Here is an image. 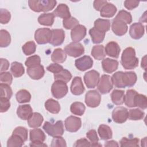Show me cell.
<instances>
[{"label": "cell", "instance_id": "cell-43", "mask_svg": "<svg viewBox=\"0 0 147 147\" xmlns=\"http://www.w3.org/2000/svg\"><path fill=\"white\" fill-rule=\"evenodd\" d=\"M134 103L136 106H137L141 109L144 110L147 107V99L144 95L137 93L135 96Z\"/></svg>", "mask_w": 147, "mask_h": 147}, {"label": "cell", "instance_id": "cell-37", "mask_svg": "<svg viewBox=\"0 0 147 147\" xmlns=\"http://www.w3.org/2000/svg\"><path fill=\"white\" fill-rule=\"evenodd\" d=\"M137 94V92L133 89L127 90L126 95H125L124 102L125 105L129 107H136L134 103L135 96Z\"/></svg>", "mask_w": 147, "mask_h": 147}, {"label": "cell", "instance_id": "cell-5", "mask_svg": "<svg viewBox=\"0 0 147 147\" xmlns=\"http://www.w3.org/2000/svg\"><path fill=\"white\" fill-rule=\"evenodd\" d=\"M113 87V83L111 77L108 75H103L97 85L98 91L102 94H106L109 93Z\"/></svg>", "mask_w": 147, "mask_h": 147}, {"label": "cell", "instance_id": "cell-14", "mask_svg": "<svg viewBox=\"0 0 147 147\" xmlns=\"http://www.w3.org/2000/svg\"><path fill=\"white\" fill-rule=\"evenodd\" d=\"M111 29L115 34L122 36L126 34L127 31V25L123 21L114 18L111 24Z\"/></svg>", "mask_w": 147, "mask_h": 147}, {"label": "cell", "instance_id": "cell-32", "mask_svg": "<svg viewBox=\"0 0 147 147\" xmlns=\"http://www.w3.org/2000/svg\"><path fill=\"white\" fill-rule=\"evenodd\" d=\"M111 99L113 103L116 105H121L124 103V91L114 90L111 94Z\"/></svg>", "mask_w": 147, "mask_h": 147}, {"label": "cell", "instance_id": "cell-28", "mask_svg": "<svg viewBox=\"0 0 147 147\" xmlns=\"http://www.w3.org/2000/svg\"><path fill=\"white\" fill-rule=\"evenodd\" d=\"M89 34L91 36L92 42L94 44H99L102 42L103 41L105 36V33L100 31L95 27L90 29Z\"/></svg>", "mask_w": 147, "mask_h": 147}, {"label": "cell", "instance_id": "cell-19", "mask_svg": "<svg viewBox=\"0 0 147 147\" xmlns=\"http://www.w3.org/2000/svg\"><path fill=\"white\" fill-rule=\"evenodd\" d=\"M85 90V88L82 83L80 77H75L71 85V92L75 95H80L82 94Z\"/></svg>", "mask_w": 147, "mask_h": 147}, {"label": "cell", "instance_id": "cell-9", "mask_svg": "<svg viewBox=\"0 0 147 147\" xmlns=\"http://www.w3.org/2000/svg\"><path fill=\"white\" fill-rule=\"evenodd\" d=\"M99 73L95 70L87 72L84 75V82L88 88H95L99 80Z\"/></svg>", "mask_w": 147, "mask_h": 147}, {"label": "cell", "instance_id": "cell-24", "mask_svg": "<svg viewBox=\"0 0 147 147\" xmlns=\"http://www.w3.org/2000/svg\"><path fill=\"white\" fill-rule=\"evenodd\" d=\"M117 10V9L114 5L107 2L100 11V15L102 17L110 18L115 15Z\"/></svg>", "mask_w": 147, "mask_h": 147}, {"label": "cell", "instance_id": "cell-15", "mask_svg": "<svg viewBox=\"0 0 147 147\" xmlns=\"http://www.w3.org/2000/svg\"><path fill=\"white\" fill-rule=\"evenodd\" d=\"M86 35V28L83 25H78L74 28L71 32V39L74 42H79Z\"/></svg>", "mask_w": 147, "mask_h": 147}, {"label": "cell", "instance_id": "cell-40", "mask_svg": "<svg viewBox=\"0 0 147 147\" xmlns=\"http://www.w3.org/2000/svg\"><path fill=\"white\" fill-rule=\"evenodd\" d=\"M24 140L18 135L12 134L7 141V147L22 146L24 143Z\"/></svg>", "mask_w": 147, "mask_h": 147}, {"label": "cell", "instance_id": "cell-33", "mask_svg": "<svg viewBox=\"0 0 147 147\" xmlns=\"http://www.w3.org/2000/svg\"><path fill=\"white\" fill-rule=\"evenodd\" d=\"M91 55L98 60H103L106 56L105 48L102 45H96L92 47L91 49Z\"/></svg>", "mask_w": 147, "mask_h": 147}, {"label": "cell", "instance_id": "cell-2", "mask_svg": "<svg viewBox=\"0 0 147 147\" xmlns=\"http://www.w3.org/2000/svg\"><path fill=\"white\" fill-rule=\"evenodd\" d=\"M55 0H29L28 5L30 9L35 12H47L52 10L56 5Z\"/></svg>", "mask_w": 147, "mask_h": 147}, {"label": "cell", "instance_id": "cell-20", "mask_svg": "<svg viewBox=\"0 0 147 147\" xmlns=\"http://www.w3.org/2000/svg\"><path fill=\"white\" fill-rule=\"evenodd\" d=\"M105 51L106 54L109 56L117 59L119 57L121 48L116 42L110 41L106 45Z\"/></svg>", "mask_w": 147, "mask_h": 147}, {"label": "cell", "instance_id": "cell-47", "mask_svg": "<svg viewBox=\"0 0 147 147\" xmlns=\"http://www.w3.org/2000/svg\"><path fill=\"white\" fill-rule=\"evenodd\" d=\"M22 49L25 55H30L34 53L36 49V45L33 41L26 42L22 47Z\"/></svg>", "mask_w": 147, "mask_h": 147}, {"label": "cell", "instance_id": "cell-46", "mask_svg": "<svg viewBox=\"0 0 147 147\" xmlns=\"http://www.w3.org/2000/svg\"><path fill=\"white\" fill-rule=\"evenodd\" d=\"M120 146H139V139L137 138H127L126 137H123L119 141Z\"/></svg>", "mask_w": 147, "mask_h": 147}, {"label": "cell", "instance_id": "cell-11", "mask_svg": "<svg viewBox=\"0 0 147 147\" xmlns=\"http://www.w3.org/2000/svg\"><path fill=\"white\" fill-rule=\"evenodd\" d=\"M82 126L81 119L75 116H69L65 120V127L69 132H76Z\"/></svg>", "mask_w": 147, "mask_h": 147}, {"label": "cell", "instance_id": "cell-62", "mask_svg": "<svg viewBox=\"0 0 147 147\" xmlns=\"http://www.w3.org/2000/svg\"><path fill=\"white\" fill-rule=\"evenodd\" d=\"M105 146H106V147H110V146L114 147L115 146H115H119V145L117 143V142H116L115 141L111 140V141L106 142L105 144Z\"/></svg>", "mask_w": 147, "mask_h": 147}, {"label": "cell", "instance_id": "cell-1", "mask_svg": "<svg viewBox=\"0 0 147 147\" xmlns=\"http://www.w3.org/2000/svg\"><path fill=\"white\" fill-rule=\"evenodd\" d=\"M121 63L125 69H133L138 66V59L133 48L127 47L124 49L122 53Z\"/></svg>", "mask_w": 147, "mask_h": 147}, {"label": "cell", "instance_id": "cell-39", "mask_svg": "<svg viewBox=\"0 0 147 147\" xmlns=\"http://www.w3.org/2000/svg\"><path fill=\"white\" fill-rule=\"evenodd\" d=\"M86 110L84 104L80 102H75L72 103L70 107L71 112L76 115L82 116Z\"/></svg>", "mask_w": 147, "mask_h": 147}, {"label": "cell", "instance_id": "cell-17", "mask_svg": "<svg viewBox=\"0 0 147 147\" xmlns=\"http://www.w3.org/2000/svg\"><path fill=\"white\" fill-rule=\"evenodd\" d=\"M144 26L140 22L133 23L130 27L129 34L134 40L141 38L144 34Z\"/></svg>", "mask_w": 147, "mask_h": 147}, {"label": "cell", "instance_id": "cell-49", "mask_svg": "<svg viewBox=\"0 0 147 147\" xmlns=\"http://www.w3.org/2000/svg\"><path fill=\"white\" fill-rule=\"evenodd\" d=\"M63 25L66 29H72L79 25V21L71 16L69 18L63 20Z\"/></svg>", "mask_w": 147, "mask_h": 147}, {"label": "cell", "instance_id": "cell-34", "mask_svg": "<svg viewBox=\"0 0 147 147\" xmlns=\"http://www.w3.org/2000/svg\"><path fill=\"white\" fill-rule=\"evenodd\" d=\"M10 71L14 77L19 78L23 75L25 72V69L21 63L14 61L11 64Z\"/></svg>", "mask_w": 147, "mask_h": 147}, {"label": "cell", "instance_id": "cell-6", "mask_svg": "<svg viewBox=\"0 0 147 147\" xmlns=\"http://www.w3.org/2000/svg\"><path fill=\"white\" fill-rule=\"evenodd\" d=\"M64 51L69 56L78 57L84 53L83 45L79 42H71L64 48Z\"/></svg>", "mask_w": 147, "mask_h": 147}, {"label": "cell", "instance_id": "cell-58", "mask_svg": "<svg viewBox=\"0 0 147 147\" xmlns=\"http://www.w3.org/2000/svg\"><path fill=\"white\" fill-rule=\"evenodd\" d=\"M75 147H82V146H91L90 142L86 138H80L73 145Z\"/></svg>", "mask_w": 147, "mask_h": 147}, {"label": "cell", "instance_id": "cell-51", "mask_svg": "<svg viewBox=\"0 0 147 147\" xmlns=\"http://www.w3.org/2000/svg\"><path fill=\"white\" fill-rule=\"evenodd\" d=\"M11 18L10 13L5 9H0V22L2 24H7Z\"/></svg>", "mask_w": 147, "mask_h": 147}, {"label": "cell", "instance_id": "cell-60", "mask_svg": "<svg viewBox=\"0 0 147 147\" xmlns=\"http://www.w3.org/2000/svg\"><path fill=\"white\" fill-rule=\"evenodd\" d=\"M1 72H5V71L7 70L9 67V62L6 59L1 58Z\"/></svg>", "mask_w": 147, "mask_h": 147}, {"label": "cell", "instance_id": "cell-54", "mask_svg": "<svg viewBox=\"0 0 147 147\" xmlns=\"http://www.w3.org/2000/svg\"><path fill=\"white\" fill-rule=\"evenodd\" d=\"M52 147H64L67 146L65 140L61 136H55L52 140Z\"/></svg>", "mask_w": 147, "mask_h": 147}, {"label": "cell", "instance_id": "cell-12", "mask_svg": "<svg viewBox=\"0 0 147 147\" xmlns=\"http://www.w3.org/2000/svg\"><path fill=\"white\" fill-rule=\"evenodd\" d=\"M137 79V75L134 72H122L121 83L123 88H125L126 87H130L133 86L136 84Z\"/></svg>", "mask_w": 147, "mask_h": 147}, {"label": "cell", "instance_id": "cell-25", "mask_svg": "<svg viewBox=\"0 0 147 147\" xmlns=\"http://www.w3.org/2000/svg\"><path fill=\"white\" fill-rule=\"evenodd\" d=\"M44 121L42 115L38 113H33L30 118L28 119V124L32 128L40 127Z\"/></svg>", "mask_w": 147, "mask_h": 147}, {"label": "cell", "instance_id": "cell-23", "mask_svg": "<svg viewBox=\"0 0 147 147\" xmlns=\"http://www.w3.org/2000/svg\"><path fill=\"white\" fill-rule=\"evenodd\" d=\"M33 114V109L29 105H20L17 110L18 117L22 120H28Z\"/></svg>", "mask_w": 147, "mask_h": 147}, {"label": "cell", "instance_id": "cell-48", "mask_svg": "<svg viewBox=\"0 0 147 147\" xmlns=\"http://www.w3.org/2000/svg\"><path fill=\"white\" fill-rule=\"evenodd\" d=\"M0 89H1V98H5L9 99L11 98L13 95V92L9 85L3 84V83H1Z\"/></svg>", "mask_w": 147, "mask_h": 147}, {"label": "cell", "instance_id": "cell-57", "mask_svg": "<svg viewBox=\"0 0 147 147\" xmlns=\"http://www.w3.org/2000/svg\"><path fill=\"white\" fill-rule=\"evenodd\" d=\"M140 3V2L138 1H131L126 0L124 1V6L128 10H133L134 8L137 7Z\"/></svg>", "mask_w": 147, "mask_h": 147}, {"label": "cell", "instance_id": "cell-13", "mask_svg": "<svg viewBox=\"0 0 147 147\" xmlns=\"http://www.w3.org/2000/svg\"><path fill=\"white\" fill-rule=\"evenodd\" d=\"M75 64L78 69L81 71H86L90 69L93 65V60L89 56H83V57L76 59Z\"/></svg>", "mask_w": 147, "mask_h": 147}, {"label": "cell", "instance_id": "cell-61", "mask_svg": "<svg viewBox=\"0 0 147 147\" xmlns=\"http://www.w3.org/2000/svg\"><path fill=\"white\" fill-rule=\"evenodd\" d=\"M30 146H47L46 144H44L43 142H31L29 144Z\"/></svg>", "mask_w": 147, "mask_h": 147}, {"label": "cell", "instance_id": "cell-10", "mask_svg": "<svg viewBox=\"0 0 147 147\" xmlns=\"http://www.w3.org/2000/svg\"><path fill=\"white\" fill-rule=\"evenodd\" d=\"M112 118L117 123H122L126 121L128 118V110L122 106L115 107L112 112Z\"/></svg>", "mask_w": 147, "mask_h": 147}, {"label": "cell", "instance_id": "cell-44", "mask_svg": "<svg viewBox=\"0 0 147 147\" xmlns=\"http://www.w3.org/2000/svg\"><path fill=\"white\" fill-rule=\"evenodd\" d=\"M86 136L91 143V146H102V145L98 144L99 138L95 130H90L88 131L87 132Z\"/></svg>", "mask_w": 147, "mask_h": 147}, {"label": "cell", "instance_id": "cell-7", "mask_svg": "<svg viewBox=\"0 0 147 147\" xmlns=\"http://www.w3.org/2000/svg\"><path fill=\"white\" fill-rule=\"evenodd\" d=\"M52 36V30L49 28H40L36 30L34 39L38 44H45L49 42Z\"/></svg>", "mask_w": 147, "mask_h": 147}, {"label": "cell", "instance_id": "cell-50", "mask_svg": "<svg viewBox=\"0 0 147 147\" xmlns=\"http://www.w3.org/2000/svg\"><path fill=\"white\" fill-rule=\"evenodd\" d=\"M41 59L38 55H33L29 57L25 62V64L27 67H31L40 64Z\"/></svg>", "mask_w": 147, "mask_h": 147}, {"label": "cell", "instance_id": "cell-22", "mask_svg": "<svg viewBox=\"0 0 147 147\" xmlns=\"http://www.w3.org/2000/svg\"><path fill=\"white\" fill-rule=\"evenodd\" d=\"M53 14L55 17H58L63 20L67 19L71 17L69 7L66 4L60 3L54 10Z\"/></svg>", "mask_w": 147, "mask_h": 147}, {"label": "cell", "instance_id": "cell-38", "mask_svg": "<svg viewBox=\"0 0 147 147\" xmlns=\"http://www.w3.org/2000/svg\"><path fill=\"white\" fill-rule=\"evenodd\" d=\"M16 98L17 102L20 103H24L29 102L31 99V95L30 92L25 90H19L16 94Z\"/></svg>", "mask_w": 147, "mask_h": 147}, {"label": "cell", "instance_id": "cell-30", "mask_svg": "<svg viewBox=\"0 0 147 147\" xmlns=\"http://www.w3.org/2000/svg\"><path fill=\"white\" fill-rule=\"evenodd\" d=\"M66 59V53L61 48H57L55 49L51 55V60L55 63H64Z\"/></svg>", "mask_w": 147, "mask_h": 147}, {"label": "cell", "instance_id": "cell-31", "mask_svg": "<svg viewBox=\"0 0 147 147\" xmlns=\"http://www.w3.org/2000/svg\"><path fill=\"white\" fill-rule=\"evenodd\" d=\"M45 107L48 111L52 114H57L60 111L59 103L52 98L48 99L45 102Z\"/></svg>", "mask_w": 147, "mask_h": 147}, {"label": "cell", "instance_id": "cell-26", "mask_svg": "<svg viewBox=\"0 0 147 147\" xmlns=\"http://www.w3.org/2000/svg\"><path fill=\"white\" fill-rule=\"evenodd\" d=\"M29 139L31 142H44L46 136L40 129H33L30 130Z\"/></svg>", "mask_w": 147, "mask_h": 147}, {"label": "cell", "instance_id": "cell-4", "mask_svg": "<svg viewBox=\"0 0 147 147\" xmlns=\"http://www.w3.org/2000/svg\"><path fill=\"white\" fill-rule=\"evenodd\" d=\"M68 91L67 84L63 82L56 80L52 84L51 92L52 95L56 99H61L66 95Z\"/></svg>", "mask_w": 147, "mask_h": 147}, {"label": "cell", "instance_id": "cell-53", "mask_svg": "<svg viewBox=\"0 0 147 147\" xmlns=\"http://www.w3.org/2000/svg\"><path fill=\"white\" fill-rule=\"evenodd\" d=\"M1 83L10 85L13 81V77L9 72H2L0 74Z\"/></svg>", "mask_w": 147, "mask_h": 147}, {"label": "cell", "instance_id": "cell-45", "mask_svg": "<svg viewBox=\"0 0 147 147\" xmlns=\"http://www.w3.org/2000/svg\"><path fill=\"white\" fill-rule=\"evenodd\" d=\"M115 18L121 20L126 24H130L132 22V17L131 14L124 10H120L115 16Z\"/></svg>", "mask_w": 147, "mask_h": 147}, {"label": "cell", "instance_id": "cell-56", "mask_svg": "<svg viewBox=\"0 0 147 147\" xmlns=\"http://www.w3.org/2000/svg\"><path fill=\"white\" fill-rule=\"evenodd\" d=\"M63 69H64L63 67L61 65L58 64L57 63L51 64L47 67V69L48 71L52 72L53 74H56L61 71Z\"/></svg>", "mask_w": 147, "mask_h": 147}, {"label": "cell", "instance_id": "cell-35", "mask_svg": "<svg viewBox=\"0 0 147 147\" xmlns=\"http://www.w3.org/2000/svg\"><path fill=\"white\" fill-rule=\"evenodd\" d=\"M94 27L106 33L110 28V21L109 20L98 18L94 22Z\"/></svg>", "mask_w": 147, "mask_h": 147}, {"label": "cell", "instance_id": "cell-27", "mask_svg": "<svg viewBox=\"0 0 147 147\" xmlns=\"http://www.w3.org/2000/svg\"><path fill=\"white\" fill-rule=\"evenodd\" d=\"M98 133L100 139L102 140H107L113 137V132L111 128L105 124H102L99 126Z\"/></svg>", "mask_w": 147, "mask_h": 147}, {"label": "cell", "instance_id": "cell-59", "mask_svg": "<svg viewBox=\"0 0 147 147\" xmlns=\"http://www.w3.org/2000/svg\"><path fill=\"white\" fill-rule=\"evenodd\" d=\"M107 3V1L95 0L94 1L93 6L94 9L97 11H100L102 7Z\"/></svg>", "mask_w": 147, "mask_h": 147}, {"label": "cell", "instance_id": "cell-41", "mask_svg": "<svg viewBox=\"0 0 147 147\" xmlns=\"http://www.w3.org/2000/svg\"><path fill=\"white\" fill-rule=\"evenodd\" d=\"M11 42V37L9 33L5 29L0 30V47L5 48L8 47Z\"/></svg>", "mask_w": 147, "mask_h": 147}, {"label": "cell", "instance_id": "cell-63", "mask_svg": "<svg viewBox=\"0 0 147 147\" xmlns=\"http://www.w3.org/2000/svg\"><path fill=\"white\" fill-rule=\"evenodd\" d=\"M141 67H142L145 70L146 69V55L142 59Z\"/></svg>", "mask_w": 147, "mask_h": 147}, {"label": "cell", "instance_id": "cell-21", "mask_svg": "<svg viewBox=\"0 0 147 147\" xmlns=\"http://www.w3.org/2000/svg\"><path fill=\"white\" fill-rule=\"evenodd\" d=\"M102 66L103 71L109 74L113 73L116 71L118 67V62L116 60L110 58H105L102 60Z\"/></svg>", "mask_w": 147, "mask_h": 147}, {"label": "cell", "instance_id": "cell-36", "mask_svg": "<svg viewBox=\"0 0 147 147\" xmlns=\"http://www.w3.org/2000/svg\"><path fill=\"white\" fill-rule=\"evenodd\" d=\"M72 78V75L71 72L65 69H63L60 72L54 74L55 80H59L65 83H68Z\"/></svg>", "mask_w": 147, "mask_h": 147}, {"label": "cell", "instance_id": "cell-3", "mask_svg": "<svg viewBox=\"0 0 147 147\" xmlns=\"http://www.w3.org/2000/svg\"><path fill=\"white\" fill-rule=\"evenodd\" d=\"M42 128L46 133L52 137L61 136L64 133V125L61 121H57L55 123L45 122Z\"/></svg>", "mask_w": 147, "mask_h": 147}, {"label": "cell", "instance_id": "cell-52", "mask_svg": "<svg viewBox=\"0 0 147 147\" xmlns=\"http://www.w3.org/2000/svg\"><path fill=\"white\" fill-rule=\"evenodd\" d=\"M12 134H17L20 136L25 142L28 139V130L26 128L22 126H18L15 128Z\"/></svg>", "mask_w": 147, "mask_h": 147}, {"label": "cell", "instance_id": "cell-29", "mask_svg": "<svg viewBox=\"0 0 147 147\" xmlns=\"http://www.w3.org/2000/svg\"><path fill=\"white\" fill-rule=\"evenodd\" d=\"M55 16L53 13H43L38 17V22L44 26H52L54 22Z\"/></svg>", "mask_w": 147, "mask_h": 147}, {"label": "cell", "instance_id": "cell-8", "mask_svg": "<svg viewBox=\"0 0 147 147\" xmlns=\"http://www.w3.org/2000/svg\"><path fill=\"white\" fill-rule=\"evenodd\" d=\"M101 101V96L96 90L88 91L85 96V103L92 108L98 106Z\"/></svg>", "mask_w": 147, "mask_h": 147}, {"label": "cell", "instance_id": "cell-55", "mask_svg": "<svg viewBox=\"0 0 147 147\" xmlns=\"http://www.w3.org/2000/svg\"><path fill=\"white\" fill-rule=\"evenodd\" d=\"M0 103L1 113H5L7 111L10 107V103L9 99L5 98H0Z\"/></svg>", "mask_w": 147, "mask_h": 147}, {"label": "cell", "instance_id": "cell-18", "mask_svg": "<svg viewBox=\"0 0 147 147\" xmlns=\"http://www.w3.org/2000/svg\"><path fill=\"white\" fill-rule=\"evenodd\" d=\"M27 74L32 79L38 80L44 76L45 70L44 67L39 64L33 67H28Z\"/></svg>", "mask_w": 147, "mask_h": 147}, {"label": "cell", "instance_id": "cell-42", "mask_svg": "<svg viewBox=\"0 0 147 147\" xmlns=\"http://www.w3.org/2000/svg\"><path fill=\"white\" fill-rule=\"evenodd\" d=\"M145 116V113L142 110L139 109H130L128 111V118L132 121L141 120L144 118Z\"/></svg>", "mask_w": 147, "mask_h": 147}, {"label": "cell", "instance_id": "cell-16", "mask_svg": "<svg viewBox=\"0 0 147 147\" xmlns=\"http://www.w3.org/2000/svg\"><path fill=\"white\" fill-rule=\"evenodd\" d=\"M52 36L49 42L53 46H59L63 44L65 38L64 31L61 29H52Z\"/></svg>", "mask_w": 147, "mask_h": 147}]
</instances>
